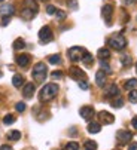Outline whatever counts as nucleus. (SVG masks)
<instances>
[{
	"label": "nucleus",
	"mask_w": 137,
	"mask_h": 150,
	"mask_svg": "<svg viewBox=\"0 0 137 150\" xmlns=\"http://www.w3.org/2000/svg\"><path fill=\"white\" fill-rule=\"evenodd\" d=\"M58 91H60V86H58L57 83H48V85H45V86L40 89V92H39V101L40 103L51 101L52 98L57 97Z\"/></svg>",
	"instance_id": "1"
},
{
	"label": "nucleus",
	"mask_w": 137,
	"mask_h": 150,
	"mask_svg": "<svg viewBox=\"0 0 137 150\" xmlns=\"http://www.w3.org/2000/svg\"><path fill=\"white\" fill-rule=\"evenodd\" d=\"M107 45H109L112 49H115V51H122V49L127 46V39H125L122 34L116 33V34H113V36H110V37L107 39Z\"/></svg>",
	"instance_id": "2"
},
{
	"label": "nucleus",
	"mask_w": 137,
	"mask_h": 150,
	"mask_svg": "<svg viewBox=\"0 0 137 150\" xmlns=\"http://www.w3.org/2000/svg\"><path fill=\"white\" fill-rule=\"evenodd\" d=\"M46 74H48V70H46V66H45V62H37L34 69H33V79L36 82H43L45 79H46Z\"/></svg>",
	"instance_id": "3"
},
{
	"label": "nucleus",
	"mask_w": 137,
	"mask_h": 150,
	"mask_svg": "<svg viewBox=\"0 0 137 150\" xmlns=\"http://www.w3.org/2000/svg\"><path fill=\"white\" fill-rule=\"evenodd\" d=\"M85 49L83 48H81V46H73V48H70L67 51V57H68V59H70L72 62H79V61H82V57L85 55Z\"/></svg>",
	"instance_id": "4"
},
{
	"label": "nucleus",
	"mask_w": 137,
	"mask_h": 150,
	"mask_svg": "<svg viewBox=\"0 0 137 150\" xmlns=\"http://www.w3.org/2000/svg\"><path fill=\"white\" fill-rule=\"evenodd\" d=\"M52 39H54V34H52L51 27L43 25L39 30V40L42 42V43H49V42H52Z\"/></svg>",
	"instance_id": "5"
},
{
	"label": "nucleus",
	"mask_w": 137,
	"mask_h": 150,
	"mask_svg": "<svg viewBox=\"0 0 137 150\" xmlns=\"http://www.w3.org/2000/svg\"><path fill=\"white\" fill-rule=\"evenodd\" d=\"M68 73H70V77L73 79V80H83V79H86V74H85V71L83 70H81L79 67H76V66H73V67H70V70H68Z\"/></svg>",
	"instance_id": "6"
},
{
	"label": "nucleus",
	"mask_w": 137,
	"mask_h": 150,
	"mask_svg": "<svg viewBox=\"0 0 137 150\" xmlns=\"http://www.w3.org/2000/svg\"><path fill=\"white\" fill-rule=\"evenodd\" d=\"M116 140L121 144H127V143H130L133 140V134L130 131H127V129H121V131L116 132Z\"/></svg>",
	"instance_id": "7"
},
{
	"label": "nucleus",
	"mask_w": 137,
	"mask_h": 150,
	"mask_svg": "<svg viewBox=\"0 0 137 150\" xmlns=\"http://www.w3.org/2000/svg\"><path fill=\"white\" fill-rule=\"evenodd\" d=\"M79 115L82 116V119H85V120H91L94 116H96V112H94V109L91 105H83L82 109L79 110Z\"/></svg>",
	"instance_id": "8"
},
{
	"label": "nucleus",
	"mask_w": 137,
	"mask_h": 150,
	"mask_svg": "<svg viewBox=\"0 0 137 150\" xmlns=\"http://www.w3.org/2000/svg\"><path fill=\"white\" fill-rule=\"evenodd\" d=\"M98 119H100V123H104V125H110V123L115 122V116L109 112H100Z\"/></svg>",
	"instance_id": "9"
},
{
	"label": "nucleus",
	"mask_w": 137,
	"mask_h": 150,
	"mask_svg": "<svg viewBox=\"0 0 137 150\" xmlns=\"http://www.w3.org/2000/svg\"><path fill=\"white\" fill-rule=\"evenodd\" d=\"M15 61H16V64H18L19 67H27L29 64H30V55H27V54H21V55H16Z\"/></svg>",
	"instance_id": "10"
},
{
	"label": "nucleus",
	"mask_w": 137,
	"mask_h": 150,
	"mask_svg": "<svg viewBox=\"0 0 137 150\" xmlns=\"http://www.w3.org/2000/svg\"><path fill=\"white\" fill-rule=\"evenodd\" d=\"M112 13H113V6H112V5H104L103 9H101V15H103V18L106 19V23H107V24H110Z\"/></svg>",
	"instance_id": "11"
},
{
	"label": "nucleus",
	"mask_w": 137,
	"mask_h": 150,
	"mask_svg": "<svg viewBox=\"0 0 137 150\" xmlns=\"http://www.w3.org/2000/svg\"><path fill=\"white\" fill-rule=\"evenodd\" d=\"M15 13L14 5H3L0 8V16H12Z\"/></svg>",
	"instance_id": "12"
},
{
	"label": "nucleus",
	"mask_w": 137,
	"mask_h": 150,
	"mask_svg": "<svg viewBox=\"0 0 137 150\" xmlns=\"http://www.w3.org/2000/svg\"><path fill=\"white\" fill-rule=\"evenodd\" d=\"M119 95V89H118V86L115 83L113 85H109V86L106 88V97L107 98H115V97H118Z\"/></svg>",
	"instance_id": "13"
},
{
	"label": "nucleus",
	"mask_w": 137,
	"mask_h": 150,
	"mask_svg": "<svg viewBox=\"0 0 137 150\" xmlns=\"http://www.w3.org/2000/svg\"><path fill=\"white\" fill-rule=\"evenodd\" d=\"M33 94H34V83H26L24 89H22V95H24V98H31Z\"/></svg>",
	"instance_id": "14"
},
{
	"label": "nucleus",
	"mask_w": 137,
	"mask_h": 150,
	"mask_svg": "<svg viewBox=\"0 0 137 150\" xmlns=\"http://www.w3.org/2000/svg\"><path fill=\"white\" fill-rule=\"evenodd\" d=\"M86 129H88L89 134H97V132L101 131V123L100 122H89Z\"/></svg>",
	"instance_id": "15"
},
{
	"label": "nucleus",
	"mask_w": 137,
	"mask_h": 150,
	"mask_svg": "<svg viewBox=\"0 0 137 150\" xmlns=\"http://www.w3.org/2000/svg\"><path fill=\"white\" fill-rule=\"evenodd\" d=\"M106 73L103 70H98L96 73V83L98 85V86H104V83H106Z\"/></svg>",
	"instance_id": "16"
},
{
	"label": "nucleus",
	"mask_w": 137,
	"mask_h": 150,
	"mask_svg": "<svg viewBox=\"0 0 137 150\" xmlns=\"http://www.w3.org/2000/svg\"><path fill=\"white\" fill-rule=\"evenodd\" d=\"M36 13H37V12H36L34 9H31V8L27 6V8L22 9V13H21V15H22V18H24V19H31Z\"/></svg>",
	"instance_id": "17"
},
{
	"label": "nucleus",
	"mask_w": 137,
	"mask_h": 150,
	"mask_svg": "<svg viewBox=\"0 0 137 150\" xmlns=\"http://www.w3.org/2000/svg\"><path fill=\"white\" fill-rule=\"evenodd\" d=\"M97 57H98V59H106L107 61L110 58V51L107 48H100L98 52H97Z\"/></svg>",
	"instance_id": "18"
},
{
	"label": "nucleus",
	"mask_w": 137,
	"mask_h": 150,
	"mask_svg": "<svg viewBox=\"0 0 137 150\" xmlns=\"http://www.w3.org/2000/svg\"><path fill=\"white\" fill-rule=\"evenodd\" d=\"M12 85H14L15 88H21L22 85H24V77H22L21 74H15L12 77Z\"/></svg>",
	"instance_id": "19"
},
{
	"label": "nucleus",
	"mask_w": 137,
	"mask_h": 150,
	"mask_svg": "<svg viewBox=\"0 0 137 150\" xmlns=\"http://www.w3.org/2000/svg\"><path fill=\"white\" fill-rule=\"evenodd\" d=\"M136 88H137V79H128L124 83V89H127V91H133Z\"/></svg>",
	"instance_id": "20"
},
{
	"label": "nucleus",
	"mask_w": 137,
	"mask_h": 150,
	"mask_svg": "<svg viewBox=\"0 0 137 150\" xmlns=\"http://www.w3.org/2000/svg\"><path fill=\"white\" fill-rule=\"evenodd\" d=\"M83 150H97V143L94 140H86L83 143Z\"/></svg>",
	"instance_id": "21"
},
{
	"label": "nucleus",
	"mask_w": 137,
	"mask_h": 150,
	"mask_svg": "<svg viewBox=\"0 0 137 150\" xmlns=\"http://www.w3.org/2000/svg\"><path fill=\"white\" fill-rule=\"evenodd\" d=\"M100 70H103L106 74H110L112 73V70H110V67H109V64H107L106 59H100Z\"/></svg>",
	"instance_id": "22"
},
{
	"label": "nucleus",
	"mask_w": 137,
	"mask_h": 150,
	"mask_svg": "<svg viewBox=\"0 0 137 150\" xmlns=\"http://www.w3.org/2000/svg\"><path fill=\"white\" fill-rule=\"evenodd\" d=\"M24 46H26V42L22 40L21 37H19V39H16V40L14 42V49H16V51H19V49H24Z\"/></svg>",
	"instance_id": "23"
},
{
	"label": "nucleus",
	"mask_w": 137,
	"mask_h": 150,
	"mask_svg": "<svg viewBox=\"0 0 137 150\" xmlns=\"http://www.w3.org/2000/svg\"><path fill=\"white\" fill-rule=\"evenodd\" d=\"M48 61H49V64H54V66H57V64L61 62V57H60L58 54H55V55L48 57Z\"/></svg>",
	"instance_id": "24"
},
{
	"label": "nucleus",
	"mask_w": 137,
	"mask_h": 150,
	"mask_svg": "<svg viewBox=\"0 0 137 150\" xmlns=\"http://www.w3.org/2000/svg\"><path fill=\"white\" fill-rule=\"evenodd\" d=\"M82 61H83L85 66H91V64H93V55L89 52H85V55L82 57Z\"/></svg>",
	"instance_id": "25"
},
{
	"label": "nucleus",
	"mask_w": 137,
	"mask_h": 150,
	"mask_svg": "<svg viewBox=\"0 0 137 150\" xmlns=\"http://www.w3.org/2000/svg\"><path fill=\"white\" fill-rule=\"evenodd\" d=\"M8 138L12 140V141H18V140L21 138V132H19V131H11V132L8 134Z\"/></svg>",
	"instance_id": "26"
},
{
	"label": "nucleus",
	"mask_w": 137,
	"mask_h": 150,
	"mask_svg": "<svg viewBox=\"0 0 137 150\" xmlns=\"http://www.w3.org/2000/svg\"><path fill=\"white\" fill-rule=\"evenodd\" d=\"M124 105V100L118 95L116 100H112V107H115V109H121V107Z\"/></svg>",
	"instance_id": "27"
},
{
	"label": "nucleus",
	"mask_w": 137,
	"mask_h": 150,
	"mask_svg": "<svg viewBox=\"0 0 137 150\" xmlns=\"http://www.w3.org/2000/svg\"><path fill=\"white\" fill-rule=\"evenodd\" d=\"M64 150H79V144L76 141H70L66 144V149Z\"/></svg>",
	"instance_id": "28"
},
{
	"label": "nucleus",
	"mask_w": 137,
	"mask_h": 150,
	"mask_svg": "<svg viewBox=\"0 0 137 150\" xmlns=\"http://www.w3.org/2000/svg\"><path fill=\"white\" fill-rule=\"evenodd\" d=\"M121 62H122V66H130V64L133 62V59H131L130 55H122L121 57Z\"/></svg>",
	"instance_id": "29"
},
{
	"label": "nucleus",
	"mask_w": 137,
	"mask_h": 150,
	"mask_svg": "<svg viewBox=\"0 0 137 150\" xmlns=\"http://www.w3.org/2000/svg\"><path fill=\"white\" fill-rule=\"evenodd\" d=\"M15 122V116H12V115H6L5 117H3V123L5 125H11V123H14Z\"/></svg>",
	"instance_id": "30"
},
{
	"label": "nucleus",
	"mask_w": 137,
	"mask_h": 150,
	"mask_svg": "<svg viewBox=\"0 0 137 150\" xmlns=\"http://www.w3.org/2000/svg\"><path fill=\"white\" fill-rule=\"evenodd\" d=\"M128 100H130L131 103H137V91H136V89H133V91L128 94Z\"/></svg>",
	"instance_id": "31"
},
{
	"label": "nucleus",
	"mask_w": 137,
	"mask_h": 150,
	"mask_svg": "<svg viewBox=\"0 0 137 150\" xmlns=\"http://www.w3.org/2000/svg\"><path fill=\"white\" fill-rule=\"evenodd\" d=\"M15 109H16V112L22 113V112L26 110V104L22 103V101H19V103H16V104H15Z\"/></svg>",
	"instance_id": "32"
},
{
	"label": "nucleus",
	"mask_w": 137,
	"mask_h": 150,
	"mask_svg": "<svg viewBox=\"0 0 137 150\" xmlns=\"http://www.w3.org/2000/svg\"><path fill=\"white\" fill-rule=\"evenodd\" d=\"M27 6L29 8H31V9H34L36 12H37V2H36V0H27Z\"/></svg>",
	"instance_id": "33"
},
{
	"label": "nucleus",
	"mask_w": 137,
	"mask_h": 150,
	"mask_svg": "<svg viewBox=\"0 0 137 150\" xmlns=\"http://www.w3.org/2000/svg\"><path fill=\"white\" fill-rule=\"evenodd\" d=\"M55 12H57V8L55 6H52V5H48L46 6V13L48 15H55Z\"/></svg>",
	"instance_id": "34"
},
{
	"label": "nucleus",
	"mask_w": 137,
	"mask_h": 150,
	"mask_svg": "<svg viewBox=\"0 0 137 150\" xmlns=\"http://www.w3.org/2000/svg\"><path fill=\"white\" fill-rule=\"evenodd\" d=\"M78 83H79V88H81V89H88V88H89V85H88V82H86L85 79H83V80H79Z\"/></svg>",
	"instance_id": "35"
},
{
	"label": "nucleus",
	"mask_w": 137,
	"mask_h": 150,
	"mask_svg": "<svg viewBox=\"0 0 137 150\" xmlns=\"http://www.w3.org/2000/svg\"><path fill=\"white\" fill-rule=\"evenodd\" d=\"M67 5H68V8H72V9H78V2L76 0H68Z\"/></svg>",
	"instance_id": "36"
},
{
	"label": "nucleus",
	"mask_w": 137,
	"mask_h": 150,
	"mask_svg": "<svg viewBox=\"0 0 137 150\" xmlns=\"http://www.w3.org/2000/svg\"><path fill=\"white\" fill-rule=\"evenodd\" d=\"M63 76H64V74H63V71H54V73L51 74V77H52V79H61Z\"/></svg>",
	"instance_id": "37"
},
{
	"label": "nucleus",
	"mask_w": 137,
	"mask_h": 150,
	"mask_svg": "<svg viewBox=\"0 0 137 150\" xmlns=\"http://www.w3.org/2000/svg\"><path fill=\"white\" fill-rule=\"evenodd\" d=\"M55 15H57L58 19H64V18H66V12H63V11H57Z\"/></svg>",
	"instance_id": "38"
},
{
	"label": "nucleus",
	"mask_w": 137,
	"mask_h": 150,
	"mask_svg": "<svg viewBox=\"0 0 137 150\" xmlns=\"http://www.w3.org/2000/svg\"><path fill=\"white\" fill-rule=\"evenodd\" d=\"M9 24V16H3V21H2V27L8 25Z\"/></svg>",
	"instance_id": "39"
},
{
	"label": "nucleus",
	"mask_w": 137,
	"mask_h": 150,
	"mask_svg": "<svg viewBox=\"0 0 137 150\" xmlns=\"http://www.w3.org/2000/svg\"><path fill=\"white\" fill-rule=\"evenodd\" d=\"M128 150H137V143H131L130 147H128Z\"/></svg>",
	"instance_id": "40"
},
{
	"label": "nucleus",
	"mask_w": 137,
	"mask_h": 150,
	"mask_svg": "<svg viewBox=\"0 0 137 150\" xmlns=\"http://www.w3.org/2000/svg\"><path fill=\"white\" fill-rule=\"evenodd\" d=\"M131 125H133V128H136V129H137V117H133Z\"/></svg>",
	"instance_id": "41"
},
{
	"label": "nucleus",
	"mask_w": 137,
	"mask_h": 150,
	"mask_svg": "<svg viewBox=\"0 0 137 150\" xmlns=\"http://www.w3.org/2000/svg\"><path fill=\"white\" fill-rule=\"evenodd\" d=\"M0 150H12V147H11V146H8V144H5V146L0 147Z\"/></svg>",
	"instance_id": "42"
},
{
	"label": "nucleus",
	"mask_w": 137,
	"mask_h": 150,
	"mask_svg": "<svg viewBox=\"0 0 137 150\" xmlns=\"http://www.w3.org/2000/svg\"><path fill=\"white\" fill-rule=\"evenodd\" d=\"M134 2H136V0H122L124 5H130V3H134Z\"/></svg>",
	"instance_id": "43"
},
{
	"label": "nucleus",
	"mask_w": 137,
	"mask_h": 150,
	"mask_svg": "<svg viewBox=\"0 0 137 150\" xmlns=\"http://www.w3.org/2000/svg\"><path fill=\"white\" fill-rule=\"evenodd\" d=\"M136 71H137V62H136Z\"/></svg>",
	"instance_id": "44"
},
{
	"label": "nucleus",
	"mask_w": 137,
	"mask_h": 150,
	"mask_svg": "<svg viewBox=\"0 0 137 150\" xmlns=\"http://www.w3.org/2000/svg\"><path fill=\"white\" fill-rule=\"evenodd\" d=\"M0 2H3V0H0Z\"/></svg>",
	"instance_id": "45"
}]
</instances>
